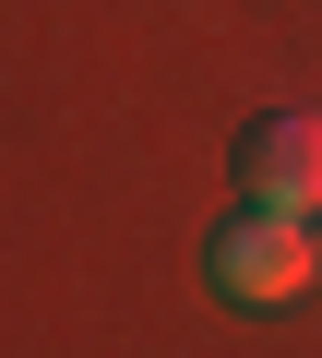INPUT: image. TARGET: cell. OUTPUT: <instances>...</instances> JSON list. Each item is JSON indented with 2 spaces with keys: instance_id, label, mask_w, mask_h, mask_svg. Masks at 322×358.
<instances>
[{
  "instance_id": "obj_2",
  "label": "cell",
  "mask_w": 322,
  "mask_h": 358,
  "mask_svg": "<svg viewBox=\"0 0 322 358\" xmlns=\"http://www.w3.org/2000/svg\"><path fill=\"white\" fill-rule=\"evenodd\" d=\"M239 192H251V203H298V215H322V120H310V108L251 120V143H239Z\"/></svg>"
},
{
  "instance_id": "obj_1",
  "label": "cell",
  "mask_w": 322,
  "mask_h": 358,
  "mask_svg": "<svg viewBox=\"0 0 322 358\" xmlns=\"http://www.w3.org/2000/svg\"><path fill=\"white\" fill-rule=\"evenodd\" d=\"M215 287L227 299H298L310 275H322V227L298 215V203H251V215H227L215 227Z\"/></svg>"
}]
</instances>
